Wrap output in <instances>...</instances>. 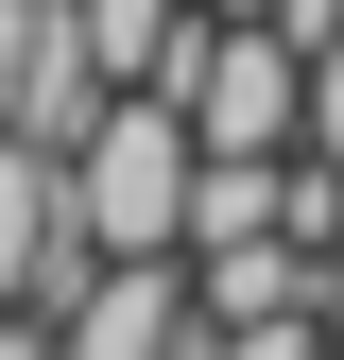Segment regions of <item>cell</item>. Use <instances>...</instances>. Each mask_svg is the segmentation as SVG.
Here are the masks:
<instances>
[{
	"instance_id": "8992f818",
	"label": "cell",
	"mask_w": 344,
	"mask_h": 360,
	"mask_svg": "<svg viewBox=\"0 0 344 360\" xmlns=\"http://www.w3.org/2000/svg\"><path fill=\"white\" fill-rule=\"evenodd\" d=\"M207 360H344L327 309H241V326H207Z\"/></svg>"
},
{
	"instance_id": "277c9868",
	"label": "cell",
	"mask_w": 344,
	"mask_h": 360,
	"mask_svg": "<svg viewBox=\"0 0 344 360\" xmlns=\"http://www.w3.org/2000/svg\"><path fill=\"white\" fill-rule=\"evenodd\" d=\"M69 34H86V69L104 86H190V0H69Z\"/></svg>"
},
{
	"instance_id": "9c48e42d",
	"label": "cell",
	"mask_w": 344,
	"mask_h": 360,
	"mask_svg": "<svg viewBox=\"0 0 344 360\" xmlns=\"http://www.w3.org/2000/svg\"><path fill=\"white\" fill-rule=\"evenodd\" d=\"M0 360H52V326H18V309H0Z\"/></svg>"
},
{
	"instance_id": "ba28073f",
	"label": "cell",
	"mask_w": 344,
	"mask_h": 360,
	"mask_svg": "<svg viewBox=\"0 0 344 360\" xmlns=\"http://www.w3.org/2000/svg\"><path fill=\"white\" fill-rule=\"evenodd\" d=\"M310 309H327V343H344V223H327V257H310Z\"/></svg>"
},
{
	"instance_id": "5b68a950",
	"label": "cell",
	"mask_w": 344,
	"mask_h": 360,
	"mask_svg": "<svg viewBox=\"0 0 344 360\" xmlns=\"http://www.w3.org/2000/svg\"><path fill=\"white\" fill-rule=\"evenodd\" d=\"M310 257H327V240H207V326H241V309H310Z\"/></svg>"
},
{
	"instance_id": "52a82bcc",
	"label": "cell",
	"mask_w": 344,
	"mask_h": 360,
	"mask_svg": "<svg viewBox=\"0 0 344 360\" xmlns=\"http://www.w3.org/2000/svg\"><path fill=\"white\" fill-rule=\"evenodd\" d=\"M293 155H327V172H344V34L310 52V120H293Z\"/></svg>"
},
{
	"instance_id": "6da1fadb",
	"label": "cell",
	"mask_w": 344,
	"mask_h": 360,
	"mask_svg": "<svg viewBox=\"0 0 344 360\" xmlns=\"http://www.w3.org/2000/svg\"><path fill=\"white\" fill-rule=\"evenodd\" d=\"M190 103L172 86H104V120L52 155L69 172V240L86 257H190Z\"/></svg>"
},
{
	"instance_id": "30bf717a",
	"label": "cell",
	"mask_w": 344,
	"mask_h": 360,
	"mask_svg": "<svg viewBox=\"0 0 344 360\" xmlns=\"http://www.w3.org/2000/svg\"><path fill=\"white\" fill-rule=\"evenodd\" d=\"M190 18H258V0H190Z\"/></svg>"
},
{
	"instance_id": "3957f363",
	"label": "cell",
	"mask_w": 344,
	"mask_h": 360,
	"mask_svg": "<svg viewBox=\"0 0 344 360\" xmlns=\"http://www.w3.org/2000/svg\"><path fill=\"white\" fill-rule=\"evenodd\" d=\"M52 257H69V172H52V138L0 120V309L52 292Z\"/></svg>"
},
{
	"instance_id": "7a4b0ae2",
	"label": "cell",
	"mask_w": 344,
	"mask_h": 360,
	"mask_svg": "<svg viewBox=\"0 0 344 360\" xmlns=\"http://www.w3.org/2000/svg\"><path fill=\"white\" fill-rule=\"evenodd\" d=\"M172 103H190V138H207V155H293V120H310V52H293L276 18H207Z\"/></svg>"
}]
</instances>
